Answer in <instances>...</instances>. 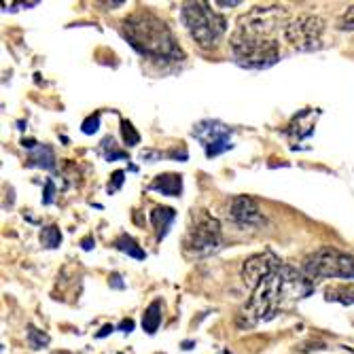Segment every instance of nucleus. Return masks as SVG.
Wrapping results in <instances>:
<instances>
[{"instance_id":"8","label":"nucleus","mask_w":354,"mask_h":354,"mask_svg":"<svg viewBox=\"0 0 354 354\" xmlns=\"http://www.w3.org/2000/svg\"><path fill=\"white\" fill-rule=\"evenodd\" d=\"M191 134H193V138H196L202 145V149H204V153H206L208 159L218 157V155H223L225 151H230L234 147V140H232L234 132H232V127L221 123V121H216V119H204V121H200L196 127H193Z\"/></svg>"},{"instance_id":"18","label":"nucleus","mask_w":354,"mask_h":354,"mask_svg":"<svg viewBox=\"0 0 354 354\" xmlns=\"http://www.w3.org/2000/svg\"><path fill=\"white\" fill-rule=\"evenodd\" d=\"M59 242H62V234H59V230L55 227V225H49V227H45L41 232V244L45 248H57Z\"/></svg>"},{"instance_id":"4","label":"nucleus","mask_w":354,"mask_h":354,"mask_svg":"<svg viewBox=\"0 0 354 354\" xmlns=\"http://www.w3.org/2000/svg\"><path fill=\"white\" fill-rule=\"evenodd\" d=\"M180 19L189 32V37L202 49H214L227 32V21L221 13L210 9L206 3H187L183 5Z\"/></svg>"},{"instance_id":"11","label":"nucleus","mask_w":354,"mask_h":354,"mask_svg":"<svg viewBox=\"0 0 354 354\" xmlns=\"http://www.w3.org/2000/svg\"><path fill=\"white\" fill-rule=\"evenodd\" d=\"M174 218H176V210L174 208H168V206H157V208H153L151 223H153V227H155L157 240H164L168 236Z\"/></svg>"},{"instance_id":"27","label":"nucleus","mask_w":354,"mask_h":354,"mask_svg":"<svg viewBox=\"0 0 354 354\" xmlns=\"http://www.w3.org/2000/svg\"><path fill=\"white\" fill-rule=\"evenodd\" d=\"M109 331H113V327H111V325H109V327H104V329H102V331L98 333V337H104V335H106Z\"/></svg>"},{"instance_id":"28","label":"nucleus","mask_w":354,"mask_h":354,"mask_svg":"<svg viewBox=\"0 0 354 354\" xmlns=\"http://www.w3.org/2000/svg\"><path fill=\"white\" fill-rule=\"evenodd\" d=\"M64 354H66V352H64Z\"/></svg>"},{"instance_id":"1","label":"nucleus","mask_w":354,"mask_h":354,"mask_svg":"<svg viewBox=\"0 0 354 354\" xmlns=\"http://www.w3.org/2000/svg\"><path fill=\"white\" fill-rule=\"evenodd\" d=\"M284 7H254L240 17L230 37V47L236 62L244 68H270L280 59V47L276 32L286 26Z\"/></svg>"},{"instance_id":"25","label":"nucleus","mask_w":354,"mask_h":354,"mask_svg":"<svg viewBox=\"0 0 354 354\" xmlns=\"http://www.w3.org/2000/svg\"><path fill=\"white\" fill-rule=\"evenodd\" d=\"M216 5H218V7H238V5H240V0H232V3H227V0H218Z\"/></svg>"},{"instance_id":"15","label":"nucleus","mask_w":354,"mask_h":354,"mask_svg":"<svg viewBox=\"0 0 354 354\" xmlns=\"http://www.w3.org/2000/svg\"><path fill=\"white\" fill-rule=\"evenodd\" d=\"M162 318H164V314H162V301L155 299V301H151V306L142 314V329L149 335H153L159 329V325H162Z\"/></svg>"},{"instance_id":"10","label":"nucleus","mask_w":354,"mask_h":354,"mask_svg":"<svg viewBox=\"0 0 354 354\" xmlns=\"http://www.w3.org/2000/svg\"><path fill=\"white\" fill-rule=\"evenodd\" d=\"M230 214L234 218L236 225L244 230H254V227H261L266 223V216L259 208V202L250 196H236L232 200V206H230Z\"/></svg>"},{"instance_id":"14","label":"nucleus","mask_w":354,"mask_h":354,"mask_svg":"<svg viewBox=\"0 0 354 354\" xmlns=\"http://www.w3.org/2000/svg\"><path fill=\"white\" fill-rule=\"evenodd\" d=\"M325 299L342 306H354V284H333L325 288Z\"/></svg>"},{"instance_id":"19","label":"nucleus","mask_w":354,"mask_h":354,"mask_svg":"<svg viewBox=\"0 0 354 354\" xmlns=\"http://www.w3.org/2000/svg\"><path fill=\"white\" fill-rule=\"evenodd\" d=\"M28 344H30L32 350H41L43 346L49 344V335L43 333V331H39L37 327L28 325Z\"/></svg>"},{"instance_id":"2","label":"nucleus","mask_w":354,"mask_h":354,"mask_svg":"<svg viewBox=\"0 0 354 354\" xmlns=\"http://www.w3.org/2000/svg\"><path fill=\"white\" fill-rule=\"evenodd\" d=\"M312 291L314 286L308 282V278L297 274L293 268L280 266L274 274H270L254 286L250 299L236 318V325L240 329H252L263 320L274 318L284 308L288 297L301 299Z\"/></svg>"},{"instance_id":"7","label":"nucleus","mask_w":354,"mask_h":354,"mask_svg":"<svg viewBox=\"0 0 354 354\" xmlns=\"http://www.w3.org/2000/svg\"><path fill=\"white\" fill-rule=\"evenodd\" d=\"M282 35L284 41L297 51H318L325 45V19L316 15H299L284 26Z\"/></svg>"},{"instance_id":"6","label":"nucleus","mask_w":354,"mask_h":354,"mask_svg":"<svg viewBox=\"0 0 354 354\" xmlns=\"http://www.w3.org/2000/svg\"><path fill=\"white\" fill-rule=\"evenodd\" d=\"M185 250L193 257H208L223 244L221 223L206 210H198L191 216V225L185 236Z\"/></svg>"},{"instance_id":"12","label":"nucleus","mask_w":354,"mask_h":354,"mask_svg":"<svg viewBox=\"0 0 354 354\" xmlns=\"http://www.w3.org/2000/svg\"><path fill=\"white\" fill-rule=\"evenodd\" d=\"M149 189L159 191L162 196H168V198H178L183 193V176H178V174H159V176L153 178Z\"/></svg>"},{"instance_id":"23","label":"nucleus","mask_w":354,"mask_h":354,"mask_svg":"<svg viewBox=\"0 0 354 354\" xmlns=\"http://www.w3.org/2000/svg\"><path fill=\"white\" fill-rule=\"evenodd\" d=\"M123 176H125V172H121V170H117L115 174H113V183H109V193H115L121 185H123Z\"/></svg>"},{"instance_id":"22","label":"nucleus","mask_w":354,"mask_h":354,"mask_svg":"<svg viewBox=\"0 0 354 354\" xmlns=\"http://www.w3.org/2000/svg\"><path fill=\"white\" fill-rule=\"evenodd\" d=\"M98 125H100V115H91L89 119L83 121V132L85 134H93V132H98Z\"/></svg>"},{"instance_id":"16","label":"nucleus","mask_w":354,"mask_h":354,"mask_svg":"<svg viewBox=\"0 0 354 354\" xmlns=\"http://www.w3.org/2000/svg\"><path fill=\"white\" fill-rule=\"evenodd\" d=\"M115 246H117V250H121V252H125V254L134 257V259H145V257H147V252L138 246V242H136L132 236H127V234H121V236L115 240Z\"/></svg>"},{"instance_id":"24","label":"nucleus","mask_w":354,"mask_h":354,"mask_svg":"<svg viewBox=\"0 0 354 354\" xmlns=\"http://www.w3.org/2000/svg\"><path fill=\"white\" fill-rule=\"evenodd\" d=\"M51 202H53V183H51V180H47V193H45L43 204H51Z\"/></svg>"},{"instance_id":"3","label":"nucleus","mask_w":354,"mask_h":354,"mask_svg":"<svg viewBox=\"0 0 354 354\" xmlns=\"http://www.w3.org/2000/svg\"><path fill=\"white\" fill-rule=\"evenodd\" d=\"M123 37L140 55L155 62H180L185 51L180 49L174 32L151 11H136L123 19Z\"/></svg>"},{"instance_id":"20","label":"nucleus","mask_w":354,"mask_h":354,"mask_svg":"<svg viewBox=\"0 0 354 354\" xmlns=\"http://www.w3.org/2000/svg\"><path fill=\"white\" fill-rule=\"evenodd\" d=\"M121 134H123V142L127 147H136L140 142V134L136 132V127L127 119H121Z\"/></svg>"},{"instance_id":"9","label":"nucleus","mask_w":354,"mask_h":354,"mask_svg":"<svg viewBox=\"0 0 354 354\" xmlns=\"http://www.w3.org/2000/svg\"><path fill=\"white\" fill-rule=\"evenodd\" d=\"M280 259L274 252H259V254H252L242 263V280L250 286H257L263 278H268L270 274H274L280 268Z\"/></svg>"},{"instance_id":"13","label":"nucleus","mask_w":354,"mask_h":354,"mask_svg":"<svg viewBox=\"0 0 354 354\" xmlns=\"http://www.w3.org/2000/svg\"><path fill=\"white\" fill-rule=\"evenodd\" d=\"M28 166L32 168H45V170H53L55 168V153L49 145H37L30 149V162Z\"/></svg>"},{"instance_id":"17","label":"nucleus","mask_w":354,"mask_h":354,"mask_svg":"<svg viewBox=\"0 0 354 354\" xmlns=\"http://www.w3.org/2000/svg\"><path fill=\"white\" fill-rule=\"evenodd\" d=\"M102 155H104L106 162H115V159H127V153L117 149V145H115V140L111 136L102 140Z\"/></svg>"},{"instance_id":"5","label":"nucleus","mask_w":354,"mask_h":354,"mask_svg":"<svg viewBox=\"0 0 354 354\" xmlns=\"http://www.w3.org/2000/svg\"><path fill=\"white\" fill-rule=\"evenodd\" d=\"M304 272L310 278L354 280V254L344 252L335 246H323L306 257Z\"/></svg>"},{"instance_id":"21","label":"nucleus","mask_w":354,"mask_h":354,"mask_svg":"<svg viewBox=\"0 0 354 354\" xmlns=\"http://www.w3.org/2000/svg\"><path fill=\"white\" fill-rule=\"evenodd\" d=\"M337 28H339L342 32H354V5L348 7V9L339 15Z\"/></svg>"},{"instance_id":"26","label":"nucleus","mask_w":354,"mask_h":354,"mask_svg":"<svg viewBox=\"0 0 354 354\" xmlns=\"http://www.w3.org/2000/svg\"><path fill=\"white\" fill-rule=\"evenodd\" d=\"M132 327H134V323H132V320H123V323H121V329H127V333L132 331Z\"/></svg>"}]
</instances>
